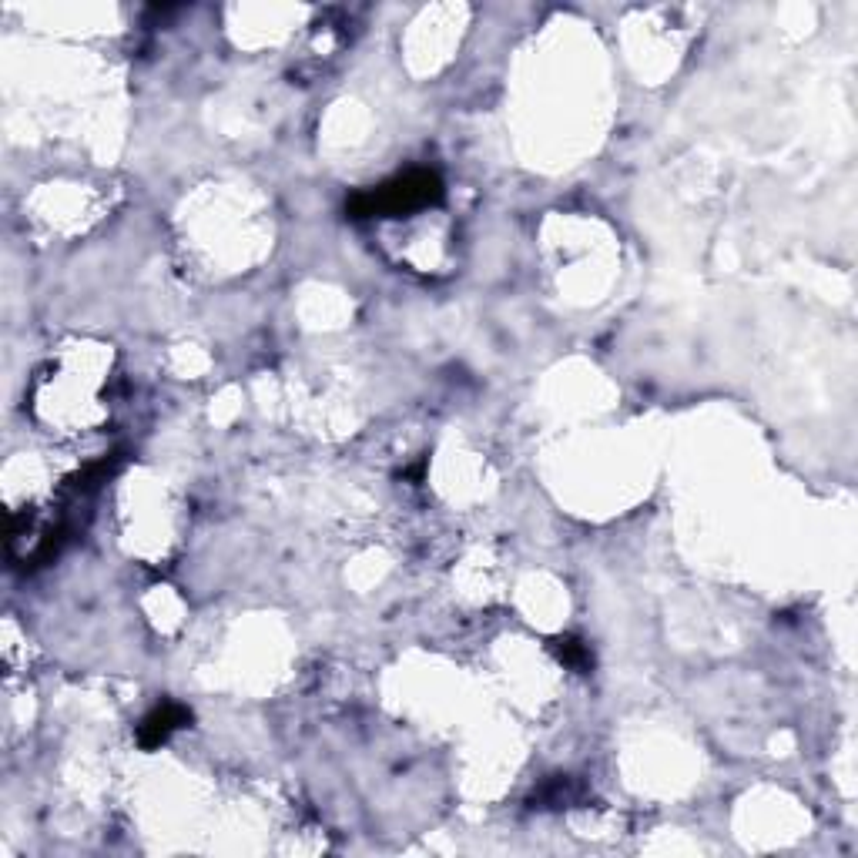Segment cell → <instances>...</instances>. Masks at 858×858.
Returning <instances> with one entry per match:
<instances>
[{
	"label": "cell",
	"instance_id": "obj_3",
	"mask_svg": "<svg viewBox=\"0 0 858 858\" xmlns=\"http://www.w3.org/2000/svg\"><path fill=\"white\" fill-rule=\"evenodd\" d=\"M564 647H560V657H564L567 664H574V667H584L587 661H590V654H587V647H580L577 641H560Z\"/></svg>",
	"mask_w": 858,
	"mask_h": 858
},
{
	"label": "cell",
	"instance_id": "obj_2",
	"mask_svg": "<svg viewBox=\"0 0 858 858\" xmlns=\"http://www.w3.org/2000/svg\"><path fill=\"white\" fill-rule=\"evenodd\" d=\"M185 718H188L185 708H175V704H165V708L151 711L145 718V724H141V745L158 748L171 731L181 728V721H185Z\"/></svg>",
	"mask_w": 858,
	"mask_h": 858
},
{
	"label": "cell",
	"instance_id": "obj_1",
	"mask_svg": "<svg viewBox=\"0 0 858 858\" xmlns=\"http://www.w3.org/2000/svg\"><path fill=\"white\" fill-rule=\"evenodd\" d=\"M443 185L433 171H409V175L396 178L393 185L379 188V192L359 195L352 202V212L356 215H399V212H416V208H426L433 202H440Z\"/></svg>",
	"mask_w": 858,
	"mask_h": 858
}]
</instances>
